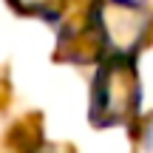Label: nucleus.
<instances>
[{"mask_svg":"<svg viewBox=\"0 0 153 153\" xmlns=\"http://www.w3.org/2000/svg\"><path fill=\"white\" fill-rule=\"evenodd\" d=\"M142 108V79L136 60L131 57H105L97 68L91 85V111L88 119L94 128H119L136 122Z\"/></svg>","mask_w":153,"mask_h":153,"instance_id":"1","label":"nucleus"},{"mask_svg":"<svg viewBox=\"0 0 153 153\" xmlns=\"http://www.w3.org/2000/svg\"><path fill=\"white\" fill-rule=\"evenodd\" d=\"M88 17L99 34L105 57L136 60L153 28V9L145 0H97Z\"/></svg>","mask_w":153,"mask_h":153,"instance_id":"2","label":"nucleus"},{"mask_svg":"<svg viewBox=\"0 0 153 153\" xmlns=\"http://www.w3.org/2000/svg\"><path fill=\"white\" fill-rule=\"evenodd\" d=\"M9 3L14 11L40 17V20H57L65 9V0H9Z\"/></svg>","mask_w":153,"mask_h":153,"instance_id":"3","label":"nucleus"},{"mask_svg":"<svg viewBox=\"0 0 153 153\" xmlns=\"http://www.w3.org/2000/svg\"><path fill=\"white\" fill-rule=\"evenodd\" d=\"M139 142H142L145 153H153V116L142 122V131H139Z\"/></svg>","mask_w":153,"mask_h":153,"instance_id":"4","label":"nucleus"},{"mask_svg":"<svg viewBox=\"0 0 153 153\" xmlns=\"http://www.w3.org/2000/svg\"><path fill=\"white\" fill-rule=\"evenodd\" d=\"M34 153H74V150H68V148H60V145H45V148L34 150Z\"/></svg>","mask_w":153,"mask_h":153,"instance_id":"5","label":"nucleus"}]
</instances>
